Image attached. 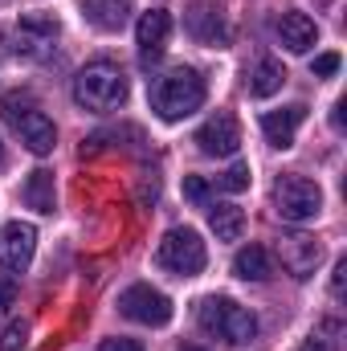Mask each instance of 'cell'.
Returning <instances> with one entry per match:
<instances>
[{"label": "cell", "mask_w": 347, "mask_h": 351, "mask_svg": "<svg viewBox=\"0 0 347 351\" xmlns=\"http://www.w3.org/2000/svg\"><path fill=\"white\" fill-rule=\"evenodd\" d=\"M204 78L196 74V70H188V66H180V70H168V74H160L156 82H152V110L160 114V119H188L192 110H200L204 106Z\"/></svg>", "instance_id": "obj_1"}, {"label": "cell", "mask_w": 347, "mask_h": 351, "mask_svg": "<svg viewBox=\"0 0 347 351\" xmlns=\"http://www.w3.org/2000/svg\"><path fill=\"white\" fill-rule=\"evenodd\" d=\"M74 102L82 110H98V114L119 110L127 102V78H123V70L110 66V62H90L86 70H78V78H74Z\"/></svg>", "instance_id": "obj_2"}, {"label": "cell", "mask_w": 347, "mask_h": 351, "mask_svg": "<svg viewBox=\"0 0 347 351\" xmlns=\"http://www.w3.org/2000/svg\"><path fill=\"white\" fill-rule=\"evenodd\" d=\"M196 319H200V331H208V335H217V339H225L233 348H241V343H250L258 335V319L241 302H233L225 294L204 298L200 311H196Z\"/></svg>", "instance_id": "obj_3"}, {"label": "cell", "mask_w": 347, "mask_h": 351, "mask_svg": "<svg viewBox=\"0 0 347 351\" xmlns=\"http://www.w3.org/2000/svg\"><path fill=\"white\" fill-rule=\"evenodd\" d=\"M274 208H278L282 221L302 225V221H315V217H319L323 192H319L315 180H307V176H298V172L278 176V184H274Z\"/></svg>", "instance_id": "obj_4"}, {"label": "cell", "mask_w": 347, "mask_h": 351, "mask_svg": "<svg viewBox=\"0 0 347 351\" xmlns=\"http://www.w3.org/2000/svg\"><path fill=\"white\" fill-rule=\"evenodd\" d=\"M156 262L164 265L168 274H180V278H192L200 274L208 254H204V241L196 237V229H168L160 250H156Z\"/></svg>", "instance_id": "obj_5"}, {"label": "cell", "mask_w": 347, "mask_h": 351, "mask_svg": "<svg viewBox=\"0 0 347 351\" xmlns=\"http://www.w3.org/2000/svg\"><path fill=\"white\" fill-rule=\"evenodd\" d=\"M119 311L131 319V323H143V327H164L172 323V298L160 294L156 286L147 282H135L119 294Z\"/></svg>", "instance_id": "obj_6"}, {"label": "cell", "mask_w": 347, "mask_h": 351, "mask_svg": "<svg viewBox=\"0 0 347 351\" xmlns=\"http://www.w3.org/2000/svg\"><path fill=\"white\" fill-rule=\"evenodd\" d=\"M58 33H62L58 16H49V12H21V21L12 29V49L21 58H33L37 62V58H45L58 45Z\"/></svg>", "instance_id": "obj_7"}, {"label": "cell", "mask_w": 347, "mask_h": 351, "mask_svg": "<svg viewBox=\"0 0 347 351\" xmlns=\"http://www.w3.org/2000/svg\"><path fill=\"white\" fill-rule=\"evenodd\" d=\"M192 143H196L204 156L225 160V156H237V147H241V127H237V119H233L229 110H217V114L196 131Z\"/></svg>", "instance_id": "obj_8"}, {"label": "cell", "mask_w": 347, "mask_h": 351, "mask_svg": "<svg viewBox=\"0 0 347 351\" xmlns=\"http://www.w3.org/2000/svg\"><path fill=\"white\" fill-rule=\"evenodd\" d=\"M319 258H323V250H319V241L311 237V233H282L278 237V262H282V269L290 274V278H311L315 274V265H319Z\"/></svg>", "instance_id": "obj_9"}, {"label": "cell", "mask_w": 347, "mask_h": 351, "mask_svg": "<svg viewBox=\"0 0 347 351\" xmlns=\"http://www.w3.org/2000/svg\"><path fill=\"white\" fill-rule=\"evenodd\" d=\"M184 29L188 37H196L200 45H225L229 41V25H225V8L213 0H192L184 12Z\"/></svg>", "instance_id": "obj_10"}, {"label": "cell", "mask_w": 347, "mask_h": 351, "mask_svg": "<svg viewBox=\"0 0 347 351\" xmlns=\"http://www.w3.org/2000/svg\"><path fill=\"white\" fill-rule=\"evenodd\" d=\"M33 250H37V229L29 221H8L0 229V265L4 269H29L33 262Z\"/></svg>", "instance_id": "obj_11"}, {"label": "cell", "mask_w": 347, "mask_h": 351, "mask_svg": "<svg viewBox=\"0 0 347 351\" xmlns=\"http://www.w3.org/2000/svg\"><path fill=\"white\" fill-rule=\"evenodd\" d=\"M12 127L21 131V143H25L33 156H49V152L58 147V127H53V119H49V114H41L37 106L21 110V114L12 119Z\"/></svg>", "instance_id": "obj_12"}, {"label": "cell", "mask_w": 347, "mask_h": 351, "mask_svg": "<svg viewBox=\"0 0 347 351\" xmlns=\"http://www.w3.org/2000/svg\"><path fill=\"white\" fill-rule=\"evenodd\" d=\"M302 119H307V106L302 102H294V106H282V110H270L265 119H261V131H265V139H270V147H294V131L302 127Z\"/></svg>", "instance_id": "obj_13"}, {"label": "cell", "mask_w": 347, "mask_h": 351, "mask_svg": "<svg viewBox=\"0 0 347 351\" xmlns=\"http://www.w3.org/2000/svg\"><path fill=\"white\" fill-rule=\"evenodd\" d=\"M278 41H282L290 53H307V49H315V41H319V25H315L307 12H282V21H278Z\"/></svg>", "instance_id": "obj_14"}, {"label": "cell", "mask_w": 347, "mask_h": 351, "mask_svg": "<svg viewBox=\"0 0 347 351\" xmlns=\"http://www.w3.org/2000/svg\"><path fill=\"white\" fill-rule=\"evenodd\" d=\"M168 33H172V16H168L164 8L143 12V16H139V25H135V37H139V45H143V58H156V53L164 49Z\"/></svg>", "instance_id": "obj_15"}, {"label": "cell", "mask_w": 347, "mask_h": 351, "mask_svg": "<svg viewBox=\"0 0 347 351\" xmlns=\"http://www.w3.org/2000/svg\"><path fill=\"white\" fill-rule=\"evenodd\" d=\"M86 16H90L94 29L119 33L131 21V0H86Z\"/></svg>", "instance_id": "obj_16"}, {"label": "cell", "mask_w": 347, "mask_h": 351, "mask_svg": "<svg viewBox=\"0 0 347 351\" xmlns=\"http://www.w3.org/2000/svg\"><path fill=\"white\" fill-rule=\"evenodd\" d=\"M208 225H213L217 241H237L246 233V213L237 204H213L208 208Z\"/></svg>", "instance_id": "obj_17"}, {"label": "cell", "mask_w": 347, "mask_h": 351, "mask_svg": "<svg viewBox=\"0 0 347 351\" xmlns=\"http://www.w3.org/2000/svg\"><path fill=\"white\" fill-rule=\"evenodd\" d=\"M282 82H286V70L274 58H261L258 66L250 70V94L254 98H270L274 90H282Z\"/></svg>", "instance_id": "obj_18"}, {"label": "cell", "mask_w": 347, "mask_h": 351, "mask_svg": "<svg viewBox=\"0 0 347 351\" xmlns=\"http://www.w3.org/2000/svg\"><path fill=\"white\" fill-rule=\"evenodd\" d=\"M233 274L246 278V282H265V278H270V254H265L261 245H246V250H237V258H233Z\"/></svg>", "instance_id": "obj_19"}, {"label": "cell", "mask_w": 347, "mask_h": 351, "mask_svg": "<svg viewBox=\"0 0 347 351\" xmlns=\"http://www.w3.org/2000/svg\"><path fill=\"white\" fill-rule=\"evenodd\" d=\"M25 204L37 208V213H53V172H45V168L29 172V180H25Z\"/></svg>", "instance_id": "obj_20"}, {"label": "cell", "mask_w": 347, "mask_h": 351, "mask_svg": "<svg viewBox=\"0 0 347 351\" xmlns=\"http://www.w3.org/2000/svg\"><path fill=\"white\" fill-rule=\"evenodd\" d=\"M217 188H221V192H246V188H250V164H233L229 172L217 180Z\"/></svg>", "instance_id": "obj_21"}, {"label": "cell", "mask_w": 347, "mask_h": 351, "mask_svg": "<svg viewBox=\"0 0 347 351\" xmlns=\"http://www.w3.org/2000/svg\"><path fill=\"white\" fill-rule=\"evenodd\" d=\"M315 339H323L327 348L339 351V343H344V323L339 319H323V323H315V331H311Z\"/></svg>", "instance_id": "obj_22"}, {"label": "cell", "mask_w": 347, "mask_h": 351, "mask_svg": "<svg viewBox=\"0 0 347 351\" xmlns=\"http://www.w3.org/2000/svg\"><path fill=\"white\" fill-rule=\"evenodd\" d=\"M25 339H29V327L25 323H8L0 331V351H25Z\"/></svg>", "instance_id": "obj_23"}, {"label": "cell", "mask_w": 347, "mask_h": 351, "mask_svg": "<svg viewBox=\"0 0 347 351\" xmlns=\"http://www.w3.org/2000/svg\"><path fill=\"white\" fill-rule=\"evenodd\" d=\"M184 196L196 200V204H204L208 200V180L204 176H184Z\"/></svg>", "instance_id": "obj_24"}, {"label": "cell", "mask_w": 347, "mask_h": 351, "mask_svg": "<svg viewBox=\"0 0 347 351\" xmlns=\"http://www.w3.org/2000/svg\"><path fill=\"white\" fill-rule=\"evenodd\" d=\"M311 70H315V78H331V74L339 70V53H319Z\"/></svg>", "instance_id": "obj_25"}, {"label": "cell", "mask_w": 347, "mask_h": 351, "mask_svg": "<svg viewBox=\"0 0 347 351\" xmlns=\"http://www.w3.org/2000/svg\"><path fill=\"white\" fill-rule=\"evenodd\" d=\"M344 286H347V258H339L335 262V274H331V294L344 298Z\"/></svg>", "instance_id": "obj_26"}, {"label": "cell", "mask_w": 347, "mask_h": 351, "mask_svg": "<svg viewBox=\"0 0 347 351\" xmlns=\"http://www.w3.org/2000/svg\"><path fill=\"white\" fill-rule=\"evenodd\" d=\"M16 302V282L8 274H0V306H12Z\"/></svg>", "instance_id": "obj_27"}, {"label": "cell", "mask_w": 347, "mask_h": 351, "mask_svg": "<svg viewBox=\"0 0 347 351\" xmlns=\"http://www.w3.org/2000/svg\"><path fill=\"white\" fill-rule=\"evenodd\" d=\"M98 351H143V348H139L135 339H106Z\"/></svg>", "instance_id": "obj_28"}, {"label": "cell", "mask_w": 347, "mask_h": 351, "mask_svg": "<svg viewBox=\"0 0 347 351\" xmlns=\"http://www.w3.org/2000/svg\"><path fill=\"white\" fill-rule=\"evenodd\" d=\"M298 351H335V348H327L323 339H315V335H311V339H307V343H302Z\"/></svg>", "instance_id": "obj_29"}, {"label": "cell", "mask_w": 347, "mask_h": 351, "mask_svg": "<svg viewBox=\"0 0 347 351\" xmlns=\"http://www.w3.org/2000/svg\"><path fill=\"white\" fill-rule=\"evenodd\" d=\"M0 168H4V143H0Z\"/></svg>", "instance_id": "obj_30"}, {"label": "cell", "mask_w": 347, "mask_h": 351, "mask_svg": "<svg viewBox=\"0 0 347 351\" xmlns=\"http://www.w3.org/2000/svg\"><path fill=\"white\" fill-rule=\"evenodd\" d=\"M180 351H204V348H180Z\"/></svg>", "instance_id": "obj_31"}]
</instances>
